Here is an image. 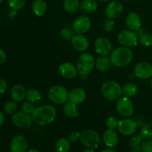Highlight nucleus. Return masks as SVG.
<instances>
[{
	"label": "nucleus",
	"instance_id": "nucleus-11",
	"mask_svg": "<svg viewBox=\"0 0 152 152\" xmlns=\"http://www.w3.org/2000/svg\"><path fill=\"white\" fill-rule=\"evenodd\" d=\"M117 129L121 134L124 136H131L136 132L137 123L132 119H123L119 121Z\"/></svg>",
	"mask_w": 152,
	"mask_h": 152
},
{
	"label": "nucleus",
	"instance_id": "nucleus-25",
	"mask_svg": "<svg viewBox=\"0 0 152 152\" xmlns=\"http://www.w3.org/2000/svg\"><path fill=\"white\" fill-rule=\"evenodd\" d=\"M63 112L67 117L71 119L76 118L79 115V110L77 104L68 102L64 105Z\"/></svg>",
	"mask_w": 152,
	"mask_h": 152
},
{
	"label": "nucleus",
	"instance_id": "nucleus-36",
	"mask_svg": "<svg viewBox=\"0 0 152 152\" xmlns=\"http://www.w3.org/2000/svg\"><path fill=\"white\" fill-rule=\"evenodd\" d=\"M142 142H143V139L140 136V134H139L134 136L131 139L129 144H130L131 148H138V147H141Z\"/></svg>",
	"mask_w": 152,
	"mask_h": 152
},
{
	"label": "nucleus",
	"instance_id": "nucleus-40",
	"mask_svg": "<svg viewBox=\"0 0 152 152\" xmlns=\"http://www.w3.org/2000/svg\"><path fill=\"white\" fill-rule=\"evenodd\" d=\"M80 134L77 132H72L68 135V140L71 142H76L80 139Z\"/></svg>",
	"mask_w": 152,
	"mask_h": 152
},
{
	"label": "nucleus",
	"instance_id": "nucleus-20",
	"mask_svg": "<svg viewBox=\"0 0 152 152\" xmlns=\"http://www.w3.org/2000/svg\"><path fill=\"white\" fill-rule=\"evenodd\" d=\"M126 23L128 28L132 31H137L141 27V19L139 14L135 12H132L128 14L126 19Z\"/></svg>",
	"mask_w": 152,
	"mask_h": 152
},
{
	"label": "nucleus",
	"instance_id": "nucleus-53",
	"mask_svg": "<svg viewBox=\"0 0 152 152\" xmlns=\"http://www.w3.org/2000/svg\"><path fill=\"white\" fill-rule=\"evenodd\" d=\"M0 22H1V19H0Z\"/></svg>",
	"mask_w": 152,
	"mask_h": 152
},
{
	"label": "nucleus",
	"instance_id": "nucleus-14",
	"mask_svg": "<svg viewBox=\"0 0 152 152\" xmlns=\"http://www.w3.org/2000/svg\"><path fill=\"white\" fill-rule=\"evenodd\" d=\"M123 5L120 1H114L110 2L105 7V13L108 19H114L123 13Z\"/></svg>",
	"mask_w": 152,
	"mask_h": 152
},
{
	"label": "nucleus",
	"instance_id": "nucleus-18",
	"mask_svg": "<svg viewBox=\"0 0 152 152\" xmlns=\"http://www.w3.org/2000/svg\"><path fill=\"white\" fill-rule=\"evenodd\" d=\"M104 143L108 148H114L118 145L119 137L114 129H108L102 135Z\"/></svg>",
	"mask_w": 152,
	"mask_h": 152
},
{
	"label": "nucleus",
	"instance_id": "nucleus-19",
	"mask_svg": "<svg viewBox=\"0 0 152 152\" xmlns=\"http://www.w3.org/2000/svg\"><path fill=\"white\" fill-rule=\"evenodd\" d=\"M86 99V93L81 88H76L72 89L68 93V100L74 104L82 103Z\"/></svg>",
	"mask_w": 152,
	"mask_h": 152
},
{
	"label": "nucleus",
	"instance_id": "nucleus-7",
	"mask_svg": "<svg viewBox=\"0 0 152 152\" xmlns=\"http://www.w3.org/2000/svg\"><path fill=\"white\" fill-rule=\"evenodd\" d=\"M116 109L120 115L123 117H129L133 114L134 107L130 98L124 96L117 99Z\"/></svg>",
	"mask_w": 152,
	"mask_h": 152
},
{
	"label": "nucleus",
	"instance_id": "nucleus-17",
	"mask_svg": "<svg viewBox=\"0 0 152 152\" xmlns=\"http://www.w3.org/2000/svg\"><path fill=\"white\" fill-rule=\"evenodd\" d=\"M71 44L73 47L78 51H86L89 47L88 39L83 34H74L71 39Z\"/></svg>",
	"mask_w": 152,
	"mask_h": 152
},
{
	"label": "nucleus",
	"instance_id": "nucleus-49",
	"mask_svg": "<svg viewBox=\"0 0 152 152\" xmlns=\"http://www.w3.org/2000/svg\"><path fill=\"white\" fill-rule=\"evenodd\" d=\"M150 86H151V87L152 88V77L151 78V80H150Z\"/></svg>",
	"mask_w": 152,
	"mask_h": 152
},
{
	"label": "nucleus",
	"instance_id": "nucleus-43",
	"mask_svg": "<svg viewBox=\"0 0 152 152\" xmlns=\"http://www.w3.org/2000/svg\"><path fill=\"white\" fill-rule=\"evenodd\" d=\"M135 33H136V34L137 37H140L141 36H142L143 34H145V33H146V31H145V28H142V27H140V28H138L137 31H135Z\"/></svg>",
	"mask_w": 152,
	"mask_h": 152
},
{
	"label": "nucleus",
	"instance_id": "nucleus-42",
	"mask_svg": "<svg viewBox=\"0 0 152 152\" xmlns=\"http://www.w3.org/2000/svg\"><path fill=\"white\" fill-rule=\"evenodd\" d=\"M6 59H7L6 53L2 48H0V65H3L6 62Z\"/></svg>",
	"mask_w": 152,
	"mask_h": 152
},
{
	"label": "nucleus",
	"instance_id": "nucleus-16",
	"mask_svg": "<svg viewBox=\"0 0 152 152\" xmlns=\"http://www.w3.org/2000/svg\"><path fill=\"white\" fill-rule=\"evenodd\" d=\"M61 76L66 79H74L78 74L77 66L71 62H63L59 67Z\"/></svg>",
	"mask_w": 152,
	"mask_h": 152
},
{
	"label": "nucleus",
	"instance_id": "nucleus-50",
	"mask_svg": "<svg viewBox=\"0 0 152 152\" xmlns=\"http://www.w3.org/2000/svg\"><path fill=\"white\" fill-rule=\"evenodd\" d=\"M99 1H108V0H99Z\"/></svg>",
	"mask_w": 152,
	"mask_h": 152
},
{
	"label": "nucleus",
	"instance_id": "nucleus-46",
	"mask_svg": "<svg viewBox=\"0 0 152 152\" xmlns=\"http://www.w3.org/2000/svg\"><path fill=\"white\" fill-rule=\"evenodd\" d=\"M101 152H117V151H114V150H113V149H111V148H107V149L102 150Z\"/></svg>",
	"mask_w": 152,
	"mask_h": 152
},
{
	"label": "nucleus",
	"instance_id": "nucleus-45",
	"mask_svg": "<svg viewBox=\"0 0 152 152\" xmlns=\"http://www.w3.org/2000/svg\"><path fill=\"white\" fill-rule=\"evenodd\" d=\"M131 151L132 152H142V151H141V147H138V148H131Z\"/></svg>",
	"mask_w": 152,
	"mask_h": 152
},
{
	"label": "nucleus",
	"instance_id": "nucleus-27",
	"mask_svg": "<svg viewBox=\"0 0 152 152\" xmlns=\"http://www.w3.org/2000/svg\"><path fill=\"white\" fill-rule=\"evenodd\" d=\"M71 148V142L66 138H61L56 141L55 149L56 152H68Z\"/></svg>",
	"mask_w": 152,
	"mask_h": 152
},
{
	"label": "nucleus",
	"instance_id": "nucleus-47",
	"mask_svg": "<svg viewBox=\"0 0 152 152\" xmlns=\"http://www.w3.org/2000/svg\"><path fill=\"white\" fill-rule=\"evenodd\" d=\"M25 152H40L39 150L37 149H34V148H31V149H28Z\"/></svg>",
	"mask_w": 152,
	"mask_h": 152
},
{
	"label": "nucleus",
	"instance_id": "nucleus-24",
	"mask_svg": "<svg viewBox=\"0 0 152 152\" xmlns=\"http://www.w3.org/2000/svg\"><path fill=\"white\" fill-rule=\"evenodd\" d=\"M111 65H112V62H111V59L107 56H100L96 59V62H95V66H96V69L102 72L108 71L111 68Z\"/></svg>",
	"mask_w": 152,
	"mask_h": 152
},
{
	"label": "nucleus",
	"instance_id": "nucleus-39",
	"mask_svg": "<svg viewBox=\"0 0 152 152\" xmlns=\"http://www.w3.org/2000/svg\"><path fill=\"white\" fill-rule=\"evenodd\" d=\"M142 152H152V140H145L141 145Z\"/></svg>",
	"mask_w": 152,
	"mask_h": 152
},
{
	"label": "nucleus",
	"instance_id": "nucleus-8",
	"mask_svg": "<svg viewBox=\"0 0 152 152\" xmlns=\"http://www.w3.org/2000/svg\"><path fill=\"white\" fill-rule=\"evenodd\" d=\"M118 42L123 47H133L137 45L138 39L136 33L132 30H123L117 36Z\"/></svg>",
	"mask_w": 152,
	"mask_h": 152
},
{
	"label": "nucleus",
	"instance_id": "nucleus-29",
	"mask_svg": "<svg viewBox=\"0 0 152 152\" xmlns=\"http://www.w3.org/2000/svg\"><path fill=\"white\" fill-rule=\"evenodd\" d=\"M25 97L28 99V101L33 102V103L38 102L42 99L41 94L36 89H29L27 91Z\"/></svg>",
	"mask_w": 152,
	"mask_h": 152
},
{
	"label": "nucleus",
	"instance_id": "nucleus-28",
	"mask_svg": "<svg viewBox=\"0 0 152 152\" xmlns=\"http://www.w3.org/2000/svg\"><path fill=\"white\" fill-rule=\"evenodd\" d=\"M64 10L69 13H74L80 8L79 0H65L63 3Z\"/></svg>",
	"mask_w": 152,
	"mask_h": 152
},
{
	"label": "nucleus",
	"instance_id": "nucleus-35",
	"mask_svg": "<svg viewBox=\"0 0 152 152\" xmlns=\"http://www.w3.org/2000/svg\"><path fill=\"white\" fill-rule=\"evenodd\" d=\"M35 106H34V103L31 102H24L23 104L22 105V110L23 112L26 113V114H29V115H32L33 113L35 111Z\"/></svg>",
	"mask_w": 152,
	"mask_h": 152
},
{
	"label": "nucleus",
	"instance_id": "nucleus-32",
	"mask_svg": "<svg viewBox=\"0 0 152 152\" xmlns=\"http://www.w3.org/2000/svg\"><path fill=\"white\" fill-rule=\"evenodd\" d=\"M17 105L15 101H10L4 104V111L7 114H13L16 112Z\"/></svg>",
	"mask_w": 152,
	"mask_h": 152
},
{
	"label": "nucleus",
	"instance_id": "nucleus-12",
	"mask_svg": "<svg viewBox=\"0 0 152 152\" xmlns=\"http://www.w3.org/2000/svg\"><path fill=\"white\" fill-rule=\"evenodd\" d=\"M32 117L23 111H19L13 114L12 117V122L18 128L26 129L31 126L33 123Z\"/></svg>",
	"mask_w": 152,
	"mask_h": 152
},
{
	"label": "nucleus",
	"instance_id": "nucleus-13",
	"mask_svg": "<svg viewBox=\"0 0 152 152\" xmlns=\"http://www.w3.org/2000/svg\"><path fill=\"white\" fill-rule=\"evenodd\" d=\"M91 26V21L88 16H82L77 18L73 23V29L76 34H83L88 32Z\"/></svg>",
	"mask_w": 152,
	"mask_h": 152
},
{
	"label": "nucleus",
	"instance_id": "nucleus-5",
	"mask_svg": "<svg viewBox=\"0 0 152 152\" xmlns=\"http://www.w3.org/2000/svg\"><path fill=\"white\" fill-rule=\"evenodd\" d=\"M48 97L53 103L62 105L65 104L68 99V92L65 87L56 85L49 89Z\"/></svg>",
	"mask_w": 152,
	"mask_h": 152
},
{
	"label": "nucleus",
	"instance_id": "nucleus-26",
	"mask_svg": "<svg viewBox=\"0 0 152 152\" xmlns=\"http://www.w3.org/2000/svg\"><path fill=\"white\" fill-rule=\"evenodd\" d=\"M122 92H123V94H124V96L130 98L132 96H134L137 94L138 88L134 83H129L125 85L122 88Z\"/></svg>",
	"mask_w": 152,
	"mask_h": 152
},
{
	"label": "nucleus",
	"instance_id": "nucleus-1",
	"mask_svg": "<svg viewBox=\"0 0 152 152\" xmlns=\"http://www.w3.org/2000/svg\"><path fill=\"white\" fill-rule=\"evenodd\" d=\"M56 111L52 105H43L37 108L32 114L34 123L40 126H47L54 121Z\"/></svg>",
	"mask_w": 152,
	"mask_h": 152
},
{
	"label": "nucleus",
	"instance_id": "nucleus-51",
	"mask_svg": "<svg viewBox=\"0 0 152 152\" xmlns=\"http://www.w3.org/2000/svg\"><path fill=\"white\" fill-rule=\"evenodd\" d=\"M2 1H3V0H0V4H1V3L2 2Z\"/></svg>",
	"mask_w": 152,
	"mask_h": 152
},
{
	"label": "nucleus",
	"instance_id": "nucleus-9",
	"mask_svg": "<svg viewBox=\"0 0 152 152\" xmlns=\"http://www.w3.org/2000/svg\"><path fill=\"white\" fill-rule=\"evenodd\" d=\"M95 51L102 56H107L111 54L113 50V45L111 41L105 37H101L96 39L94 43Z\"/></svg>",
	"mask_w": 152,
	"mask_h": 152
},
{
	"label": "nucleus",
	"instance_id": "nucleus-31",
	"mask_svg": "<svg viewBox=\"0 0 152 152\" xmlns=\"http://www.w3.org/2000/svg\"><path fill=\"white\" fill-rule=\"evenodd\" d=\"M138 41L140 44L144 47H151L152 46V34L150 33H145L140 37Z\"/></svg>",
	"mask_w": 152,
	"mask_h": 152
},
{
	"label": "nucleus",
	"instance_id": "nucleus-15",
	"mask_svg": "<svg viewBox=\"0 0 152 152\" xmlns=\"http://www.w3.org/2000/svg\"><path fill=\"white\" fill-rule=\"evenodd\" d=\"M28 140L22 135H16L10 142V150L12 152H25L28 150Z\"/></svg>",
	"mask_w": 152,
	"mask_h": 152
},
{
	"label": "nucleus",
	"instance_id": "nucleus-38",
	"mask_svg": "<svg viewBox=\"0 0 152 152\" xmlns=\"http://www.w3.org/2000/svg\"><path fill=\"white\" fill-rule=\"evenodd\" d=\"M114 27H115V23H114V20L111 19H108L104 22L103 23V30L105 32L109 33L114 30Z\"/></svg>",
	"mask_w": 152,
	"mask_h": 152
},
{
	"label": "nucleus",
	"instance_id": "nucleus-4",
	"mask_svg": "<svg viewBox=\"0 0 152 152\" xmlns=\"http://www.w3.org/2000/svg\"><path fill=\"white\" fill-rule=\"evenodd\" d=\"M95 65V60L93 55L89 53H84L79 56L77 62L78 74L81 76H87L93 71Z\"/></svg>",
	"mask_w": 152,
	"mask_h": 152
},
{
	"label": "nucleus",
	"instance_id": "nucleus-23",
	"mask_svg": "<svg viewBox=\"0 0 152 152\" xmlns=\"http://www.w3.org/2000/svg\"><path fill=\"white\" fill-rule=\"evenodd\" d=\"M32 11L36 16H42L47 11V3L44 0H35L32 4Z\"/></svg>",
	"mask_w": 152,
	"mask_h": 152
},
{
	"label": "nucleus",
	"instance_id": "nucleus-21",
	"mask_svg": "<svg viewBox=\"0 0 152 152\" xmlns=\"http://www.w3.org/2000/svg\"><path fill=\"white\" fill-rule=\"evenodd\" d=\"M26 96V91L22 85H15L10 90V96L15 102H21Z\"/></svg>",
	"mask_w": 152,
	"mask_h": 152
},
{
	"label": "nucleus",
	"instance_id": "nucleus-41",
	"mask_svg": "<svg viewBox=\"0 0 152 152\" xmlns=\"http://www.w3.org/2000/svg\"><path fill=\"white\" fill-rule=\"evenodd\" d=\"M7 82L3 79H0V94H2L7 90Z\"/></svg>",
	"mask_w": 152,
	"mask_h": 152
},
{
	"label": "nucleus",
	"instance_id": "nucleus-44",
	"mask_svg": "<svg viewBox=\"0 0 152 152\" xmlns=\"http://www.w3.org/2000/svg\"><path fill=\"white\" fill-rule=\"evenodd\" d=\"M4 114L2 113V111H0V126L3 124V123H4Z\"/></svg>",
	"mask_w": 152,
	"mask_h": 152
},
{
	"label": "nucleus",
	"instance_id": "nucleus-37",
	"mask_svg": "<svg viewBox=\"0 0 152 152\" xmlns=\"http://www.w3.org/2000/svg\"><path fill=\"white\" fill-rule=\"evenodd\" d=\"M118 119L114 116H111L107 119L105 125H106V127L108 128V129H114V130L118 126Z\"/></svg>",
	"mask_w": 152,
	"mask_h": 152
},
{
	"label": "nucleus",
	"instance_id": "nucleus-3",
	"mask_svg": "<svg viewBox=\"0 0 152 152\" xmlns=\"http://www.w3.org/2000/svg\"><path fill=\"white\" fill-rule=\"evenodd\" d=\"M101 92L104 97L109 101L117 100L123 94L122 88L114 80H107L102 84Z\"/></svg>",
	"mask_w": 152,
	"mask_h": 152
},
{
	"label": "nucleus",
	"instance_id": "nucleus-10",
	"mask_svg": "<svg viewBox=\"0 0 152 152\" xmlns=\"http://www.w3.org/2000/svg\"><path fill=\"white\" fill-rule=\"evenodd\" d=\"M134 75L140 80H148L152 77V65L149 62H140L134 69Z\"/></svg>",
	"mask_w": 152,
	"mask_h": 152
},
{
	"label": "nucleus",
	"instance_id": "nucleus-30",
	"mask_svg": "<svg viewBox=\"0 0 152 152\" xmlns=\"http://www.w3.org/2000/svg\"><path fill=\"white\" fill-rule=\"evenodd\" d=\"M140 136L143 140H152V123L144 125L140 130Z\"/></svg>",
	"mask_w": 152,
	"mask_h": 152
},
{
	"label": "nucleus",
	"instance_id": "nucleus-33",
	"mask_svg": "<svg viewBox=\"0 0 152 152\" xmlns=\"http://www.w3.org/2000/svg\"><path fill=\"white\" fill-rule=\"evenodd\" d=\"M74 36V29H71V28H64L60 31V37L66 41L71 40Z\"/></svg>",
	"mask_w": 152,
	"mask_h": 152
},
{
	"label": "nucleus",
	"instance_id": "nucleus-48",
	"mask_svg": "<svg viewBox=\"0 0 152 152\" xmlns=\"http://www.w3.org/2000/svg\"><path fill=\"white\" fill-rule=\"evenodd\" d=\"M83 152H94V148H88L87 149L84 150Z\"/></svg>",
	"mask_w": 152,
	"mask_h": 152
},
{
	"label": "nucleus",
	"instance_id": "nucleus-34",
	"mask_svg": "<svg viewBox=\"0 0 152 152\" xmlns=\"http://www.w3.org/2000/svg\"><path fill=\"white\" fill-rule=\"evenodd\" d=\"M9 6L14 10H19L25 4V0H7Z\"/></svg>",
	"mask_w": 152,
	"mask_h": 152
},
{
	"label": "nucleus",
	"instance_id": "nucleus-22",
	"mask_svg": "<svg viewBox=\"0 0 152 152\" xmlns=\"http://www.w3.org/2000/svg\"><path fill=\"white\" fill-rule=\"evenodd\" d=\"M97 9V2L95 0H83L80 3V10L82 13L89 14L96 11Z\"/></svg>",
	"mask_w": 152,
	"mask_h": 152
},
{
	"label": "nucleus",
	"instance_id": "nucleus-52",
	"mask_svg": "<svg viewBox=\"0 0 152 152\" xmlns=\"http://www.w3.org/2000/svg\"><path fill=\"white\" fill-rule=\"evenodd\" d=\"M126 1H131V0H126Z\"/></svg>",
	"mask_w": 152,
	"mask_h": 152
},
{
	"label": "nucleus",
	"instance_id": "nucleus-6",
	"mask_svg": "<svg viewBox=\"0 0 152 152\" xmlns=\"http://www.w3.org/2000/svg\"><path fill=\"white\" fill-rule=\"evenodd\" d=\"M80 141L86 147L88 148H96L100 142L99 134L94 130H85L80 134Z\"/></svg>",
	"mask_w": 152,
	"mask_h": 152
},
{
	"label": "nucleus",
	"instance_id": "nucleus-2",
	"mask_svg": "<svg viewBox=\"0 0 152 152\" xmlns=\"http://www.w3.org/2000/svg\"><path fill=\"white\" fill-rule=\"evenodd\" d=\"M133 59L132 50L127 47H120L114 49L110 54L112 65L118 68H123L131 63Z\"/></svg>",
	"mask_w": 152,
	"mask_h": 152
}]
</instances>
